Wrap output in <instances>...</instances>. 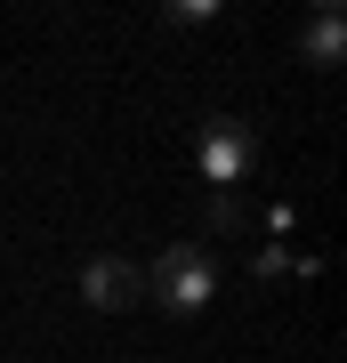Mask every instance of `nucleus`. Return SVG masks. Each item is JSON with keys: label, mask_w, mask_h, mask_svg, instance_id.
I'll use <instances>...</instances> for the list:
<instances>
[{"label": "nucleus", "mask_w": 347, "mask_h": 363, "mask_svg": "<svg viewBox=\"0 0 347 363\" xmlns=\"http://www.w3.org/2000/svg\"><path fill=\"white\" fill-rule=\"evenodd\" d=\"M145 291H154L170 315H202L210 291H219V259H210L202 242H170L154 259V274H145Z\"/></svg>", "instance_id": "1"}, {"label": "nucleus", "mask_w": 347, "mask_h": 363, "mask_svg": "<svg viewBox=\"0 0 347 363\" xmlns=\"http://www.w3.org/2000/svg\"><path fill=\"white\" fill-rule=\"evenodd\" d=\"M250 162H258V138H250V121L219 113V121L202 130V178H210V186H234V178H250Z\"/></svg>", "instance_id": "2"}, {"label": "nucleus", "mask_w": 347, "mask_h": 363, "mask_svg": "<svg viewBox=\"0 0 347 363\" xmlns=\"http://www.w3.org/2000/svg\"><path fill=\"white\" fill-rule=\"evenodd\" d=\"M81 298H89L97 315H129V307L145 298V274L129 267V259H114V250H105V259L81 267Z\"/></svg>", "instance_id": "3"}, {"label": "nucleus", "mask_w": 347, "mask_h": 363, "mask_svg": "<svg viewBox=\"0 0 347 363\" xmlns=\"http://www.w3.org/2000/svg\"><path fill=\"white\" fill-rule=\"evenodd\" d=\"M299 57H307V65H339V57H347V16L331 9V0L315 9V25H307V40H299Z\"/></svg>", "instance_id": "4"}]
</instances>
